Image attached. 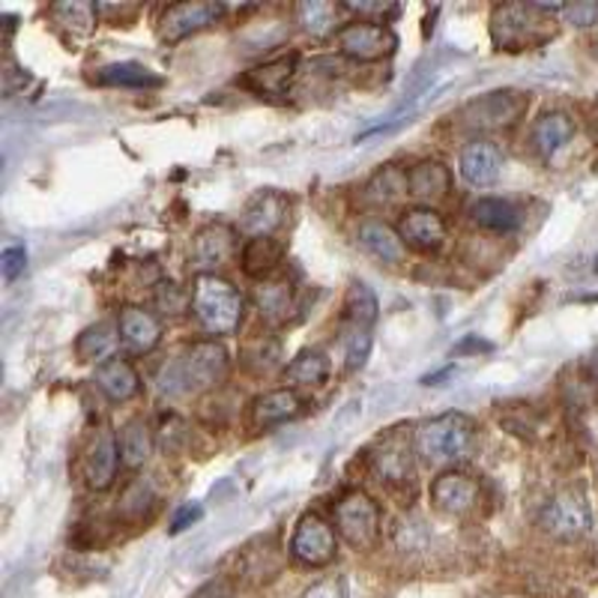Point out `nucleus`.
<instances>
[{
  "mask_svg": "<svg viewBox=\"0 0 598 598\" xmlns=\"http://www.w3.org/2000/svg\"><path fill=\"white\" fill-rule=\"evenodd\" d=\"M335 530L356 551H369L381 536V509L372 496L353 491L335 505Z\"/></svg>",
  "mask_w": 598,
  "mask_h": 598,
  "instance_id": "6",
  "label": "nucleus"
},
{
  "mask_svg": "<svg viewBox=\"0 0 598 598\" xmlns=\"http://www.w3.org/2000/svg\"><path fill=\"white\" fill-rule=\"evenodd\" d=\"M302 413V398L293 389H273V393L260 395L258 402L252 404V423L258 428H276L290 419H297Z\"/></svg>",
  "mask_w": 598,
  "mask_h": 598,
  "instance_id": "19",
  "label": "nucleus"
},
{
  "mask_svg": "<svg viewBox=\"0 0 598 598\" xmlns=\"http://www.w3.org/2000/svg\"><path fill=\"white\" fill-rule=\"evenodd\" d=\"M339 554V538L320 515H302L299 517L293 538H290V557L309 568L330 566Z\"/></svg>",
  "mask_w": 598,
  "mask_h": 598,
  "instance_id": "9",
  "label": "nucleus"
},
{
  "mask_svg": "<svg viewBox=\"0 0 598 598\" xmlns=\"http://www.w3.org/2000/svg\"><path fill=\"white\" fill-rule=\"evenodd\" d=\"M96 386L103 389L105 398H111V402H129L138 395L141 389V377L132 369V362L126 360H108L105 365L96 369Z\"/></svg>",
  "mask_w": 598,
  "mask_h": 598,
  "instance_id": "22",
  "label": "nucleus"
},
{
  "mask_svg": "<svg viewBox=\"0 0 598 598\" xmlns=\"http://www.w3.org/2000/svg\"><path fill=\"white\" fill-rule=\"evenodd\" d=\"M538 526L545 530L547 536L563 538V542L587 536L589 530H592V509H589L587 496L575 491V488L557 491L542 505Z\"/></svg>",
  "mask_w": 598,
  "mask_h": 598,
  "instance_id": "5",
  "label": "nucleus"
},
{
  "mask_svg": "<svg viewBox=\"0 0 598 598\" xmlns=\"http://www.w3.org/2000/svg\"><path fill=\"white\" fill-rule=\"evenodd\" d=\"M344 10L351 12H360V15H393L395 7H389V3H344Z\"/></svg>",
  "mask_w": 598,
  "mask_h": 598,
  "instance_id": "42",
  "label": "nucleus"
},
{
  "mask_svg": "<svg viewBox=\"0 0 598 598\" xmlns=\"http://www.w3.org/2000/svg\"><path fill=\"white\" fill-rule=\"evenodd\" d=\"M341 7L335 3H323V0H306L297 7V24L309 36H327V33L335 31L339 24Z\"/></svg>",
  "mask_w": 598,
  "mask_h": 598,
  "instance_id": "33",
  "label": "nucleus"
},
{
  "mask_svg": "<svg viewBox=\"0 0 598 598\" xmlns=\"http://www.w3.org/2000/svg\"><path fill=\"white\" fill-rule=\"evenodd\" d=\"M356 239L374 260H383V264H402L404 260V239L398 237V231L383 222H365Z\"/></svg>",
  "mask_w": 598,
  "mask_h": 598,
  "instance_id": "24",
  "label": "nucleus"
},
{
  "mask_svg": "<svg viewBox=\"0 0 598 598\" xmlns=\"http://www.w3.org/2000/svg\"><path fill=\"white\" fill-rule=\"evenodd\" d=\"M479 500H482V491L476 485L473 476L458 473V470H449V473L437 476L431 482V503L437 512H444L449 517H464L470 512L479 509Z\"/></svg>",
  "mask_w": 598,
  "mask_h": 598,
  "instance_id": "11",
  "label": "nucleus"
},
{
  "mask_svg": "<svg viewBox=\"0 0 598 598\" xmlns=\"http://www.w3.org/2000/svg\"><path fill=\"white\" fill-rule=\"evenodd\" d=\"M458 171H461V177L470 186H494L496 180H500V171H503V153L494 145H488V141H473V145H467L461 150Z\"/></svg>",
  "mask_w": 598,
  "mask_h": 598,
  "instance_id": "17",
  "label": "nucleus"
},
{
  "mask_svg": "<svg viewBox=\"0 0 598 598\" xmlns=\"http://www.w3.org/2000/svg\"><path fill=\"white\" fill-rule=\"evenodd\" d=\"M587 129H589V135H592V141H596V145H598V99L592 105H589Z\"/></svg>",
  "mask_w": 598,
  "mask_h": 598,
  "instance_id": "44",
  "label": "nucleus"
},
{
  "mask_svg": "<svg viewBox=\"0 0 598 598\" xmlns=\"http://www.w3.org/2000/svg\"><path fill=\"white\" fill-rule=\"evenodd\" d=\"M117 341H120V327H114V323H96V327L82 332L75 351H78L82 362H99V365H105L108 360H114Z\"/></svg>",
  "mask_w": 598,
  "mask_h": 598,
  "instance_id": "28",
  "label": "nucleus"
},
{
  "mask_svg": "<svg viewBox=\"0 0 598 598\" xmlns=\"http://www.w3.org/2000/svg\"><path fill=\"white\" fill-rule=\"evenodd\" d=\"M117 327H120V341H124L132 353L156 351L159 341H162V320L147 309H135V306H129V309L120 311Z\"/></svg>",
  "mask_w": 598,
  "mask_h": 598,
  "instance_id": "18",
  "label": "nucleus"
},
{
  "mask_svg": "<svg viewBox=\"0 0 598 598\" xmlns=\"http://www.w3.org/2000/svg\"><path fill=\"white\" fill-rule=\"evenodd\" d=\"M227 365H231V360H227V351L218 341H195L192 348H186L183 356L162 365L156 386L168 398L195 393V389H210V386L225 381Z\"/></svg>",
  "mask_w": 598,
  "mask_h": 598,
  "instance_id": "1",
  "label": "nucleus"
},
{
  "mask_svg": "<svg viewBox=\"0 0 598 598\" xmlns=\"http://www.w3.org/2000/svg\"><path fill=\"white\" fill-rule=\"evenodd\" d=\"M153 452V434L145 419H129L120 431V461L126 467H141Z\"/></svg>",
  "mask_w": 598,
  "mask_h": 598,
  "instance_id": "31",
  "label": "nucleus"
},
{
  "mask_svg": "<svg viewBox=\"0 0 598 598\" xmlns=\"http://www.w3.org/2000/svg\"><path fill=\"white\" fill-rule=\"evenodd\" d=\"M117 461H120V440L114 437V431L103 428L96 434L94 444L84 455V479L94 491H105L111 488L114 476H117Z\"/></svg>",
  "mask_w": 598,
  "mask_h": 598,
  "instance_id": "14",
  "label": "nucleus"
},
{
  "mask_svg": "<svg viewBox=\"0 0 598 598\" xmlns=\"http://www.w3.org/2000/svg\"><path fill=\"white\" fill-rule=\"evenodd\" d=\"M398 237L416 252H437L446 243V222L431 206H413L398 218Z\"/></svg>",
  "mask_w": 598,
  "mask_h": 598,
  "instance_id": "13",
  "label": "nucleus"
},
{
  "mask_svg": "<svg viewBox=\"0 0 598 598\" xmlns=\"http://www.w3.org/2000/svg\"><path fill=\"white\" fill-rule=\"evenodd\" d=\"M285 260V246L273 237H252L239 252L243 273L252 279H269Z\"/></svg>",
  "mask_w": 598,
  "mask_h": 598,
  "instance_id": "23",
  "label": "nucleus"
},
{
  "mask_svg": "<svg viewBox=\"0 0 598 598\" xmlns=\"http://www.w3.org/2000/svg\"><path fill=\"white\" fill-rule=\"evenodd\" d=\"M237 255V234L231 225H206L195 234L192 243V260L201 269V276H216V269L227 267Z\"/></svg>",
  "mask_w": 598,
  "mask_h": 598,
  "instance_id": "12",
  "label": "nucleus"
},
{
  "mask_svg": "<svg viewBox=\"0 0 598 598\" xmlns=\"http://www.w3.org/2000/svg\"><path fill=\"white\" fill-rule=\"evenodd\" d=\"M596 273H598V258H596Z\"/></svg>",
  "mask_w": 598,
  "mask_h": 598,
  "instance_id": "47",
  "label": "nucleus"
},
{
  "mask_svg": "<svg viewBox=\"0 0 598 598\" xmlns=\"http://www.w3.org/2000/svg\"><path fill=\"white\" fill-rule=\"evenodd\" d=\"M281 377L288 386H320L330 377V360L323 351H302L297 360H290Z\"/></svg>",
  "mask_w": 598,
  "mask_h": 598,
  "instance_id": "30",
  "label": "nucleus"
},
{
  "mask_svg": "<svg viewBox=\"0 0 598 598\" xmlns=\"http://www.w3.org/2000/svg\"><path fill=\"white\" fill-rule=\"evenodd\" d=\"M526 108H530V96L521 94V90H494V94L479 96L470 105H464L461 120H464L467 129L491 132V129H505V126L517 124Z\"/></svg>",
  "mask_w": 598,
  "mask_h": 598,
  "instance_id": "8",
  "label": "nucleus"
},
{
  "mask_svg": "<svg viewBox=\"0 0 598 598\" xmlns=\"http://www.w3.org/2000/svg\"><path fill=\"white\" fill-rule=\"evenodd\" d=\"M54 15L63 21V24H70L75 31L87 33L94 28V15L96 10L90 3H61V7H54Z\"/></svg>",
  "mask_w": 598,
  "mask_h": 598,
  "instance_id": "36",
  "label": "nucleus"
},
{
  "mask_svg": "<svg viewBox=\"0 0 598 598\" xmlns=\"http://www.w3.org/2000/svg\"><path fill=\"white\" fill-rule=\"evenodd\" d=\"M533 147L542 159H554L575 138V120L563 111L542 114L533 126Z\"/></svg>",
  "mask_w": 598,
  "mask_h": 598,
  "instance_id": "20",
  "label": "nucleus"
},
{
  "mask_svg": "<svg viewBox=\"0 0 598 598\" xmlns=\"http://www.w3.org/2000/svg\"><path fill=\"white\" fill-rule=\"evenodd\" d=\"M476 444V423L467 413H444L413 431V449L428 467H449L464 461Z\"/></svg>",
  "mask_w": 598,
  "mask_h": 598,
  "instance_id": "2",
  "label": "nucleus"
},
{
  "mask_svg": "<svg viewBox=\"0 0 598 598\" xmlns=\"http://www.w3.org/2000/svg\"><path fill=\"white\" fill-rule=\"evenodd\" d=\"M197 517H201V505H186V509H180L174 517V533H180V530H186L189 524H195Z\"/></svg>",
  "mask_w": 598,
  "mask_h": 598,
  "instance_id": "43",
  "label": "nucleus"
},
{
  "mask_svg": "<svg viewBox=\"0 0 598 598\" xmlns=\"http://www.w3.org/2000/svg\"><path fill=\"white\" fill-rule=\"evenodd\" d=\"M293 75H297V57H281L252 70L246 75V87H252L258 96H285Z\"/></svg>",
  "mask_w": 598,
  "mask_h": 598,
  "instance_id": "25",
  "label": "nucleus"
},
{
  "mask_svg": "<svg viewBox=\"0 0 598 598\" xmlns=\"http://www.w3.org/2000/svg\"><path fill=\"white\" fill-rule=\"evenodd\" d=\"M156 302L168 311V314H180V311L186 309V297L180 293L177 285H162L159 293H156Z\"/></svg>",
  "mask_w": 598,
  "mask_h": 598,
  "instance_id": "40",
  "label": "nucleus"
},
{
  "mask_svg": "<svg viewBox=\"0 0 598 598\" xmlns=\"http://www.w3.org/2000/svg\"><path fill=\"white\" fill-rule=\"evenodd\" d=\"M96 82L108 84V87H135V90H150V87H162V75L147 70L141 63H111L96 73Z\"/></svg>",
  "mask_w": 598,
  "mask_h": 598,
  "instance_id": "27",
  "label": "nucleus"
},
{
  "mask_svg": "<svg viewBox=\"0 0 598 598\" xmlns=\"http://www.w3.org/2000/svg\"><path fill=\"white\" fill-rule=\"evenodd\" d=\"M28 267V252L24 246H7L3 255H0V273H3V281H15Z\"/></svg>",
  "mask_w": 598,
  "mask_h": 598,
  "instance_id": "37",
  "label": "nucleus"
},
{
  "mask_svg": "<svg viewBox=\"0 0 598 598\" xmlns=\"http://www.w3.org/2000/svg\"><path fill=\"white\" fill-rule=\"evenodd\" d=\"M596 57H598V42H596Z\"/></svg>",
  "mask_w": 598,
  "mask_h": 598,
  "instance_id": "46",
  "label": "nucleus"
},
{
  "mask_svg": "<svg viewBox=\"0 0 598 598\" xmlns=\"http://www.w3.org/2000/svg\"><path fill=\"white\" fill-rule=\"evenodd\" d=\"M452 189V171L444 162H419L407 174V195L416 201H444Z\"/></svg>",
  "mask_w": 598,
  "mask_h": 598,
  "instance_id": "21",
  "label": "nucleus"
},
{
  "mask_svg": "<svg viewBox=\"0 0 598 598\" xmlns=\"http://www.w3.org/2000/svg\"><path fill=\"white\" fill-rule=\"evenodd\" d=\"M545 12H563V7H545V3H505L496 7L491 15V36L500 52H524L536 45L538 24L545 21L538 15Z\"/></svg>",
  "mask_w": 598,
  "mask_h": 598,
  "instance_id": "4",
  "label": "nucleus"
},
{
  "mask_svg": "<svg viewBox=\"0 0 598 598\" xmlns=\"http://www.w3.org/2000/svg\"><path fill=\"white\" fill-rule=\"evenodd\" d=\"M192 598H234V584L225 578H216V580H206L204 587L197 589Z\"/></svg>",
  "mask_w": 598,
  "mask_h": 598,
  "instance_id": "41",
  "label": "nucleus"
},
{
  "mask_svg": "<svg viewBox=\"0 0 598 598\" xmlns=\"http://www.w3.org/2000/svg\"><path fill=\"white\" fill-rule=\"evenodd\" d=\"M302 598H351L348 596V587H344V580L339 578H323L318 584H311Z\"/></svg>",
  "mask_w": 598,
  "mask_h": 598,
  "instance_id": "39",
  "label": "nucleus"
},
{
  "mask_svg": "<svg viewBox=\"0 0 598 598\" xmlns=\"http://www.w3.org/2000/svg\"><path fill=\"white\" fill-rule=\"evenodd\" d=\"M402 195H407V171H398V168H383L365 189V197L377 204H389Z\"/></svg>",
  "mask_w": 598,
  "mask_h": 598,
  "instance_id": "34",
  "label": "nucleus"
},
{
  "mask_svg": "<svg viewBox=\"0 0 598 598\" xmlns=\"http://www.w3.org/2000/svg\"><path fill=\"white\" fill-rule=\"evenodd\" d=\"M335 42H339V52L351 61L374 63L389 57V54L398 49V36H395L383 21H351L344 24L335 33Z\"/></svg>",
  "mask_w": 598,
  "mask_h": 598,
  "instance_id": "7",
  "label": "nucleus"
},
{
  "mask_svg": "<svg viewBox=\"0 0 598 598\" xmlns=\"http://www.w3.org/2000/svg\"><path fill=\"white\" fill-rule=\"evenodd\" d=\"M195 318L210 335H234L243 320V297L218 276L195 279Z\"/></svg>",
  "mask_w": 598,
  "mask_h": 598,
  "instance_id": "3",
  "label": "nucleus"
},
{
  "mask_svg": "<svg viewBox=\"0 0 598 598\" xmlns=\"http://www.w3.org/2000/svg\"><path fill=\"white\" fill-rule=\"evenodd\" d=\"M470 218H473V225L494 231V234H512V231H517V225H521L517 206L503 201V197H479V201L470 206Z\"/></svg>",
  "mask_w": 598,
  "mask_h": 598,
  "instance_id": "26",
  "label": "nucleus"
},
{
  "mask_svg": "<svg viewBox=\"0 0 598 598\" xmlns=\"http://www.w3.org/2000/svg\"><path fill=\"white\" fill-rule=\"evenodd\" d=\"M341 341H344V356H348V369L356 372L369 360L372 351V330H360V327H341Z\"/></svg>",
  "mask_w": 598,
  "mask_h": 598,
  "instance_id": "35",
  "label": "nucleus"
},
{
  "mask_svg": "<svg viewBox=\"0 0 598 598\" xmlns=\"http://www.w3.org/2000/svg\"><path fill=\"white\" fill-rule=\"evenodd\" d=\"M589 372H592V377L598 381V351L592 353V356H589Z\"/></svg>",
  "mask_w": 598,
  "mask_h": 598,
  "instance_id": "45",
  "label": "nucleus"
},
{
  "mask_svg": "<svg viewBox=\"0 0 598 598\" xmlns=\"http://www.w3.org/2000/svg\"><path fill=\"white\" fill-rule=\"evenodd\" d=\"M255 299H258L260 314H264L267 320H273V323L288 320V314L293 311V288H290L285 279L260 281Z\"/></svg>",
  "mask_w": 598,
  "mask_h": 598,
  "instance_id": "32",
  "label": "nucleus"
},
{
  "mask_svg": "<svg viewBox=\"0 0 598 598\" xmlns=\"http://www.w3.org/2000/svg\"><path fill=\"white\" fill-rule=\"evenodd\" d=\"M568 24L575 28H592L598 24V3H575V7H563Z\"/></svg>",
  "mask_w": 598,
  "mask_h": 598,
  "instance_id": "38",
  "label": "nucleus"
},
{
  "mask_svg": "<svg viewBox=\"0 0 598 598\" xmlns=\"http://www.w3.org/2000/svg\"><path fill=\"white\" fill-rule=\"evenodd\" d=\"M222 15H225V7L213 3V0L174 3V7H168V10L162 12V19H159V36L165 42H180L192 36V33L204 31L210 24H216Z\"/></svg>",
  "mask_w": 598,
  "mask_h": 598,
  "instance_id": "10",
  "label": "nucleus"
},
{
  "mask_svg": "<svg viewBox=\"0 0 598 598\" xmlns=\"http://www.w3.org/2000/svg\"><path fill=\"white\" fill-rule=\"evenodd\" d=\"M413 455H416V449L404 440L402 434H389L372 458L374 473L386 485H407V482H413Z\"/></svg>",
  "mask_w": 598,
  "mask_h": 598,
  "instance_id": "15",
  "label": "nucleus"
},
{
  "mask_svg": "<svg viewBox=\"0 0 598 598\" xmlns=\"http://www.w3.org/2000/svg\"><path fill=\"white\" fill-rule=\"evenodd\" d=\"M285 216H288V197L267 189V192H258L248 201L239 227L246 231L248 237H269L276 227L285 225Z\"/></svg>",
  "mask_w": 598,
  "mask_h": 598,
  "instance_id": "16",
  "label": "nucleus"
},
{
  "mask_svg": "<svg viewBox=\"0 0 598 598\" xmlns=\"http://www.w3.org/2000/svg\"><path fill=\"white\" fill-rule=\"evenodd\" d=\"M377 297L365 281H353L348 293H344V327H360V330H372L377 320Z\"/></svg>",
  "mask_w": 598,
  "mask_h": 598,
  "instance_id": "29",
  "label": "nucleus"
}]
</instances>
